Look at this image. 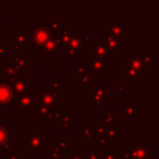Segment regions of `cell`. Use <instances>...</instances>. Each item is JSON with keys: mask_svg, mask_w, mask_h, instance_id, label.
I'll use <instances>...</instances> for the list:
<instances>
[{"mask_svg": "<svg viewBox=\"0 0 159 159\" xmlns=\"http://www.w3.org/2000/svg\"><path fill=\"white\" fill-rule=\"evenodd\" d=\"M14 92L15 99L25 96L27 93H31L34 91V84H35V71L34 68L29 67L26 70H22L17 72L9 82H7Z\"/></svg>", "mask_w": 159, "mask_h": 159, "instance_id": "obj_1", "label": "cell"}, {"mask_svg": "<svg viewBox=\"0 0 159 159\" xmlns=\"http://www.w3.org/2000/svg\"><path fill=\"white\" fill-rule=\"evenodd\" d=\"M24 152L25 153H45L46 152V132L45 130H30L24 137Z\"/></svg>", "mask_w": 159, "mask_h": 159, "instance_id": "obj_2", "label": "cell"}, {"mask_svg": "<svg viewBox=\"0 0 159 159\" xmlns=\"http://www.w3.org/2000/svg\"><path fill=\"white\" fill-rule=\"evenodd\" d=\"M125 159H153V148L148 145L147 142H135L130 143V147H127L123 152Z\"/></svg>", "mask_w": 159, "mask_h": 159, "instance_id": "obj_3", "label": "cell"}, {"mask_svg": "<svg viewBox=\"0 0 159 159\" xmlns=\"http://www.w3.org/2000/svg\"><path fill=\"white\" fill-rule=\"evenodd\" d=\"M52 37V34L50 32V30L47 29L46 24H36L31 31L30 35L27 36L29 39V43H34L35 50L40 51L42 48V46Z\"/></svg>", "mask_w": 159, "mask_h": 159, "instance_id": "obj_4", "label": "cell"}, {"mask_svg": "<svg viewBox=\"0 0 159 159\" xmlns=\"http://www.w3.org/2000/svg\"><path fill=\"white\" fill-rule=\"evenodd\" d=\"M35 98L36 106H45L50 109L56 107L57 102H61V99L52 91L50 84H42L40 87V91H35Z\"/></svg>", "mask_w": 159, "mask_h": 159, "instance_id": "obj_5", "label": "cell"}, {"mask_svg": "<svg viewBox=\"0 0 159 159\" xmlns=\"http://www.w3.org/2000/svg\"><path fill=\"white\" fill-rule=\"evenodd\" d=\"M102 42L108 51V56H113V57L119 56L120 51H123L125 46L124 39H118L113 36L107 29L102 30Z\"/></svg>", "mask_w": 159, "mask_h": 159, "instance_id": "obj_6", "label": "cell"}, {"mask_svg": "<svg viewBox=\"0 0 159 159\" xmlns=\"http://www.w3.org/2000/svg\"><path fill=\"white\" fill-rule=\"evenodd\" d=\"M84 63L87 65L88 73H89L92 80L101 78L103 73L108 72V62H107V60L97 58V57H93V56H86Z\"/></svg>", "mask_w": 159, "mask_h": 159, "instance_id": "obj_7", "label": "cell"}, {"mask_svg": "<svg viewBox=\"0 0 159 159\" xmlns=\"http://www.w3.org/2000/svg\"><path fill=\"white\" fill-rule=\"evenodd\" d=\"M36 106V98H35V89L31 93H27L25 96H21L14 101V106L19 113H34Z\"/></svg>", "mask_w": 159, "mask_h": 159, "instance_id": "obj_8", "label": "cell"}, {"mask_svg": "<svg viewBox=\"0 0 159 159\" xmlns=\"http://www.w3.org/2000/svg\"><path fill=\"white\" fill-rule=\"evenodd\" d=\"M92 93V107H101L103 102L108 99V86L107 84H92L91 87Z\"/></svg>", "mask_w": 159, "mask_h": 159, "instance_id": "obj_9", "label": "cell"}, {"mask_svg": "<svg viewBox=\"0 0 159 159\" xmlns=\"http://www.w3.org/2000/svg\"><path fill=\"white\" fill-rule=\"evenodd\" d=\"M17 73L10 57H0V82H9Z\"/></svg>", "mask_w": 159, "mask_h": 159, "instance_id": "obj_10", "label": "cell"}, {"mask_svg": "<svg viewBox=\"0 0 159 159\" xmlns=\"http://www.w3.org/2000/svg\"><path fill=\"white\" fill-rule=\"evenodd\" d=\"M15 101L14 92L9 83L0 82V107H12Z\"/></svg>", "mask_w": 159, "mask_h": 159, "instance_id": "obj_11", "label": "cell"}, {"mask_svg": "<svg viewBox=\"0 0 159 159\" xmlns=\"http://www.w3.org/2000/svg\"><path fill=\"white\" fill-rule=\"evenodd\" d=\"M25 45H29V39L26 36V34L24 32V29H19L15 27L12 29V52L16 51H22V47Z\"/></svg>", "mask_w": 159, "mask_h": 159, "instance_id": "obj_12", "label": "cell"}, {"mask_svg": "<svg viewBox=\"0 0 159 159\" xmlns=\"http://www.w3.org/2000/svg\"><path fill=\"white\" fill-rule=\"evenodd\" d=\"M62 46L57 39V36L53 34L52 37L42 46V48L40 50V55L41 56H56L57 55V51L61 50Z\"/></svg>", "mask_w": 159, "mask_h": 159, "instance_id": "obj_13", "label": "cell"}, {"mask_svg": "<svg viewBox=\"0 0 159 159\" xmlns=\"http://www.w3.org/2000/svg\"><path fill=\"white\" fill-rule=\"evenodd\" d=\"M102 119H103V125L104 127H113L116 129H119V116L118 113L114 111L113 107H108L107 108V112H104L102 114Z\"/></svg>", "mask_w": 159, "mask_h": 159, "instance_id": "obj_14", "label": "cell"}, {"mask_svg": "<svg viewBox=\"0 0 159 159\" xmlns=\"http://www.w3.org/2000/svg\"><path fill=\"white\" fill-rule=\"evenodd\" d=\"M124 17H118L116 16L113 19V21L108 25V27H106L113 36L118 37V39H124Z\"/></svg>", "mask_w": 159, "mask_h": 159, "instance_id": "obj_15", "label": "cell"}, {"mask_svg": "<svg viewBox=\"0 0 159 159\" xmlns=\"http://www.w3.org/2000/svg\"><path fill=\"white\" fill-rule=\"evenodd\" d=\"M142 112V108L137 106V103L134 101H128L124 103V106L119 109L118 112V116L119 118H132V117H135L138 113Z\"/></svg>", "mask_w": 159, "mask_h": 159, "instance_id": "obj_16", "label": "cell"}, {"mask_svg": "<svg viewBox=\"0 0 159 159\" xmlns=\"http://www.w3.org/2000/svg\"><path fill=\"white\" fill-rule=\"evenodd\" d=\"M91 56L93 57H97V58H102V60H107L109 56H108V51L106 48V46L103 45L102 40H98V39H94V40H91Z\"/></svg>", "mask_w": 159, "mask_h": 159, "instance_id": "obj_17", "label": "cell"}, {"mask_svg": "<svg viewBox=\"0 0 159 159\" xmlns=\"http://www.w3.org/2000/svg\"><path fill=\"white\" fill-rule=\"evenodd\" d=\"M125 68H129V70H133V71H135V72H138V73H140L142 76L144 75V73H147L148 72V68H147V66L139 60V58H137L135 56H128V57H125Z\"/></svg>", "mask_w": 159, "mask_h": 159, "instance_id": "obj_18", "label": "cell"}, {"mask_svg": "<svg viewBox=\"0 0 159 159\" xmlns=\"http://www.w3.org/2000/svg\"><path fill=\"white\" fill-rule=\"evenodd\" d=\"M130 55L139 58L147 66L148 70L152 68L153 65H154V53L152 51H132Z\"/></svg>", "mask_w": 159, "mask_h": 159, "instance_id": "obj_19", "label": "cell"}, {"mask_svg": "<svg viewBox=\"0 0 159 159\" xmlns=\"http://www.w3.org/2000/svg\"><path fill=\"white\" fill-rule=\"evenodd\" d=\"M66 46H68V47H71V48H73V50H76L78 52L83 51L86 48V45H84V41H83V34H80V31L76 32L68 40V42L66 43Z\"/></svg>", "mask_w": 159, "mask_h": 159, "instance_id": "obj_20", "label": "cell"}, {"mask_svg": "<svg viewBox=\"0 0 159 159\" xmlns=\"http://www.w3.org/2000/svg\"><path fill=\"white\" fill-rule=\"evenodd\" d=\"M119 76L120 78L125 80V83L127 84H135L137 80H140L142 78V75L133 71V70H129V68H120L119 71Z\"/></svg>", "mask_w": 159, "mask_h": 159, "instance_id": "obj_21", "label": "cell"}, {"mask_svg": "<svg viewBox=\"0 0 159 159\" xmlns=\"http://www.w3.org/2000/svg\"><path fill=\"white\" fill-rule=\"evenodd\" d=\"M63 108L61 107H53L48 111V113L46 114V124H57V122L60 120V118L63 116Z\"/></svg>", "mask_w": 159, "mask_h": 159, "instance_id": "obj_22", "label": "cell"}, {"mask_svg": "<svg viewBox=\"0 0 159 159\" xmlns=\"http://www.w3.org/2000/svg\"><path fill=\"white\" fill-rule=\"evenodd\" d=\"M78 31H80V29H60L58 32L55 34V35L57 36V39H58L61 46H63V45H66V43L68 42V40H70L76 32H78Z\"/></svg>", "mask_w": 159, "mask_h": 159, "instance_id": "obj_23", "label": "cell"}, {"mask_svg": "<svg viewBox=\"0 0 159 159\" xmlns=\"http://www.w3.org/2000/svg\"><path fill=\"white\" fill-rule=\"evenodd\" d=\"M75 123V113H70V114H63L60 120L57 122V128L61 130H66L70 125H72Z\"/></svg>", "mask_w": 159, "mask_h": 159, "instance_id": "obj_24", "label": "cell"}, {"mask_svg": "<svg viewBox=\"0 0 159 159\" xmlns=\"http://www.w3.org/2000/svg\"><path fill=\"white\" fill-rule=\"evenodd\" d=\"M9 139H12V125L11 124H6V125L0 124V147Z\"/></svg>", "mask_w": 159, "mask_h": 159, "instance_id": "obj_25", "label": "cell"}, {"mask_svg": "<svg viewBox=\"0 0 159 159\" xmlns=\"http://www.w3.org/2000/svg\"><path fill=\"white\" fill-rule=\"evenodd\" d=\"M61 24H62V17H57V16H53L48 24H46L47 29L50 30V32L53 35V34H57L58 30L61 29Z\"/></svg>", "mask_w": 159, "mask_h": 159, "instance_id": "obj_26", "label": "cell"}, {"mask_svg": "<svg viewBox=\"0 0 159 159\" xmlns=\"http://www.w3.org/2000/svg\"><path fill=\"white\" fill-rule=\"evenodd\" d=\"M81 128V135H80V139L82 142H86V140H91L93 134H92V128H91V124H81L80 125Z\"/></svg>", "mask_w": 159, "mask_h": 159, "instance_id": "obj_27", "label": "cell"}, {"mask_svg": "<svg viewBox=\"0 0 159 159\" xmlns=\"http://www.w3.org/2000/svg\"><path fill=\"white\" fill-rule=\"evenodd\" d=\"M61 50H62L63 56L68 57V61L70 62H75V60L77 57H80V53H81V52H78V51H76V50H73V48H71V47H68L66 45H63Z\"/></svg>", "mask_w": 159, "mask_h": 159, "instance_id": "obj_28", "label": "cell"}, {"mask_svg": "<svg viewBox=\"0 0 159 159\" xmlns=\"http://www.w3.org/2000/svg\"><path fill=\"white\" fill-rule=\"evenodd\" d=\"M50 87H51L52 91L57 94V97L62 101V98H63V93H62V80H61V78H55V80H52L51 83H50Z\"/></svg>", "mask_w": 159, "mask_h": 159, "instance_id": "obj_29", "label": "cell"}, {"mask_svg": "<svg viewBox=\"0 0 159 159\" xmlns=\"http://www.w3.org/2000/svg\"><path fill=\"white\" fill-rule=\"evenodd\" d=\"M75 68H76V72H75V77L76 78H81V77H83L86 75H89L87 65L84 62H75Z\"/></svg>", "mask_w": 159, "mask_h": 159, "instance_id": "obj_30", "label": "cell"}, {"mask_svg": "<svg viewBox=\"0 0 159 159\" xmlns=\"http://www.w3.org/2000/svg\"><path fill=\"white\" fill-rule=\"evenodd\" d=\"M108 142L109 140H119V134H118V129L113 128V127H106V130H104V135H103Z\"/></svg>", "mask_w": 159, "mask_h": 159, "instance_id": "obj_31", "label": "cell"}, {"mask_svg": "<svg viewBox=\"0 0 159 159\" xmlns=\"http://www.w3.org/2000/svg\"><path fill=\"white\" fill-rule=\"evenodd\" d=\"M61 150V153L63 152H68V148H70V138L67 135H58L57 137V140H55Z\"/></svg>", "mask_w": 159, "mask_h": 159, "instance_id": "obj_32", "label": "cell"}, {"mask_svg": "<svg viewBox=\"0 0 159 159\" xmlns=\"http://www.w3.org/2000/svg\"><path fill=\"white\" fill-rule=\"evenodd\" d=\"M101 155V159H116V152H114V148L112 147H104L103 150L99 153Z\"/></svg>", "mask_w": 159, "mask_h": 159, "instance_id": "obj_33", "label": "cell"}, {"mask_svg": "<svg viewBox=\"0 0 159 159\" xmlns=\"http://www.w3.org/2000/svg\"><path fill=\"white\" fill-rule=\"evenodd\" d=\"M84 154L87 155L86 159H101L99 152H98L97 148H94V147H87Z\"/></svg>", "mask_w": 159, "mask_h": 159, "instance_id": "obj_34", "label": "cell"}, {"mask_svg": "<svg viewBox=\"0 0 159 159\" xmlns=\"http://www.w3.org/2000/svg\"><path fill=\"white\" fill-rule=\"evenodd\" d=\"M91 128H92V134L96 135V137H103L104 135V130H106V127L101 123V124H91Z\"/></svg>", "mask_w": 159, "mask_h": 159, "instance_id": "obj_35", "label": "cell"}, {"mask_svg": "<svg viewBox=\"0 0 159 159\" xmlns=\"http://www.w3.org/2000/svg\"><path fill=\"white\" fill-rule=\"evenodd\" d=\"M50 108L45 107V106H35V109H34V114L36 118H41V117H46V114L48 113Z\"/></svg>", "mask_w": 159, "mask_h": 159, "instance_id": "obj_36", "label": "cell"}, {"mask_svg": "<svg viewBox=\"0 0 159 159\" xmlns=\"http://www.w3.org/2000/svg\"><path fill=\"white\" fill-rule=\"evenodd\" d=\"M51 155H52V159H61L62 153H61V150H60V148H58L56 142L51 143Z\"/></svg>", "mask_w": 159, "mask_h": 159, "instance_id": "obj_37", "label": "cell"}, {"mask_svg": "<svg viewBox=\"0 0 159 159\" xmlns=\"http://www.w3.org/2000/svg\"><path fill=\"white\" fill-rule=\"evenodd\" d=\"M68 158L70 159H86V154L84 153H77V152H71V153H68Z\"/></svg>", "mask_w": 159, "mask_h": 159, "instance_id": "obj_38", "label": "cell"}, {"mask_svg": "<svg viewBox=\"0 0 159 159\" xmlns=\"http://www.w3.org/2000/svg\"><path fill=\"white\" fill-rule=\"evenodd\" d=\"M24 154L22 153H7L6 159H22Z\"/></svg>", "mask_w": 159, "mask_h": 159, "instance_id": "obj_39", "label": "cell"}, {"mask_svg": "<svg viewBox=\"0 0 159 159\" xmlns=\"http://www.w3.org/2000/svg\"><path fill=\"white\" fill-rule=\"evenodd\" d=\"M113 89L117 91V92H119L120 96H124L125 94V91H124V86L123 84H114L113 86Z\"/></svg>", "mask_w": 159, "mask_h": 159, "instance_id": "obj_40", "label": "cell"}, {"mask_svg": "<svg viewBox=\"0 0 159 159\" xmlns=\"http://www.w3.org/2000/svg\"><path fill=\"white\" fill-rule=\"evenodd\" d=\"M107 144H108V140L104 138V137H99L98 138V140H97V145L98 147H107Z\"/></svg>", "mask_w": 159, "mask_h": 159, "instance_id": "obj_41", "label": "cell"}, {"mask_svg": "<svg viewBox=\"0 0 159 159\" xmlns=\"http://www.w3.org/2000/svg\"><path fill=\"white\" fill-rule=\"evenodd\" d=\"M80 82H81L82 84H87V83L92 82V78H91V76H89V75H86V76H83V77H81V78H80Z\"/></svg>", "mask_w": 159, "mask_h": 159, "instance_id": "obj_42", "label": "cell"}, {"mask_svg": "<svg viewBox=\"0 0 159 159\" xmlns=\"http://www.w3.org/2000/svg\"><path fill=\"white\" fill-rule=\"evenodd\" d=\"M7 46L6 45H4V43H1L0 45V57H6V53H7Z\"/></svg>", "mask_w": 159, "mask_h": 159, "instance_id": "obj_43", "label": "cell"}, {"mask_svg": "<svg viewBox=\"0 0 159 159\" xmlns=\"http://www.w3.org/2000/svg\"><path fill=\"white\" fill-rule=\"evenodd\" d=\"M83 41H84V45L91 43V35L89 34H83Z\"/></svg>", "mask_w": 159, "mask_h": 159, "instance_id": "obj_44", "label": "cell"}, {"mask_svg": "<svg viewBox=\"0 0 159 159\" xmlns=\"http://www.w3.org/2000/svg\"><path fill=\"white\" fill-rule=\"evenodd\" d=\"M125 34H130V29L129 27H124V35Z\"/></svg>", "mask_w": 159, "mask_h": 159, "instance_id": "obj_45", "label": "cell"}, {"mask_svg": "<svg viewBox=\"0 0 159 159\" xmlns=\"http://www.w3.org/2000/svg\"><path fill=\"white\" fill-rule=\"evenodd\" d=\"M0 27H1V17H0Z\"/></svg>", "mask_w": 159, "mask_h": 159, "instance_id": "obj_46", "label": "cell"}, {"mask_svg": "<svg viewBox=\"0 0 159 159\" xmlns=\"http://www.w3.org/2000/svg\"><path fill=\"white\" fill-rule=\"evenodd\" d=\"M37 159H45V158H37Z\"/></svg>", "mask_w": 159, "mask_h": 159, "instance_id": "obj_47", "label": "cell"}, {"mask_svg": "<svg viewBox=\"0 0 159 159\" xmlns=\"http://www.w3.org/2000/svg\"><path fill=\"white\" fill-rule=\"evenodd\" d=\"M22 159H27V158H22Z\"/></svg>", "mask_w": 159, "mask_h": 159, "instance_id": "obj_48", "label": "cell"}, {"mask_svg": "<svg viewBox=\"0 0 159 159\" xmlns=\"http://www.w3.org/2000/svg\"><path fill=\"white\" fill-rule=\"evenodd\" d=\"M0 39H1V35H0Z\"/></svg>", "mask_w": 159, "mask_h": 159, "instance_id": "obj_49", "label": "cell"}]
</instances>
